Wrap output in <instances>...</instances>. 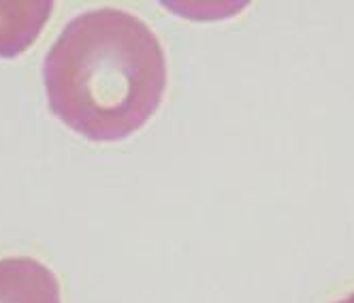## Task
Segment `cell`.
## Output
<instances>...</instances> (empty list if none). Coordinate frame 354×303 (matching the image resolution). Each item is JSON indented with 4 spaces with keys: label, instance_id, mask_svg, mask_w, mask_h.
<instances>
[{
    "label": "cell",
    "instance_id": "cell-1",
    "mask_svg": "<svg viewBox=\"0 0 354 303\" xmlns=\"http://www.w3.org/2000/svg\"><path fill=\"white\" fill-rule=\"evenodd\" d=\"M49 109L90 141H120L156 113L167 88L162 45L122 9L73 17L43 62Z\"/></svg>",
    "mask_w": 354,
    "mask_h": 303
},
{
    "label": "cell",
    "instance_id": "cell-2",
    "mask_svg": "<svg viewBox=\"0 0 354 303\" xmlns=\"http://www.w3.org/2000/svg\"><path fill=\"white\" fill-rule=\"evenodd\" d=\"M0 303H62L60 282L37 259H0Z\"/></svg>",
    "mask_w": 354,
    "mask_h": 303
},
{
    "label": "cell",
    "instance_id": "cell-3",
    "mask_svg": "<svg viewBox=\"0 0 354 303\" xmlns=\"http://www.w3.org/2000/svg\"><path fill=\"white\" fill-rule=\"evenodd\" d=\"M54 5L37 3H0V58H15L37 41Z\"/></svg>",
    "mask_w": 354,
    "mask_h": 303
},
{
    "label": "cell",
    "instance_id": "cell-4",
    "mask_svg": "<svg viewBox=\"0 0 354 303\" xmlns=\"http://www.w3.org/2000/svg\"><path fill=\"white\" fill-rule=\"evenodd\" d=\"M333 303H354V293H350V295H346V297H342V299H337Z\"/></svg>",
    "mask_w": 354,
    "mask_h": 303
}]
</instances>
